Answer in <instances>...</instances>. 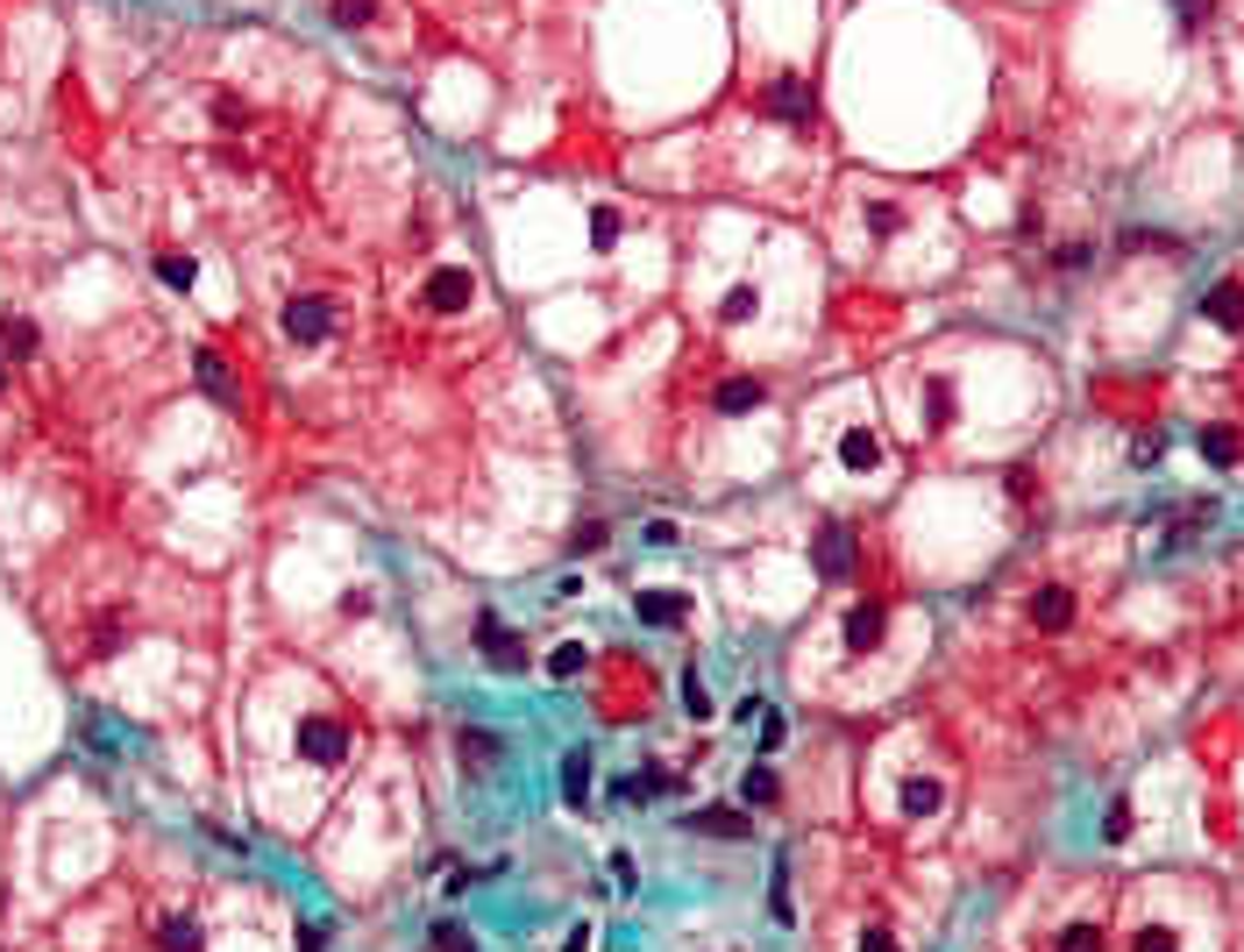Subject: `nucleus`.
I'll use <instances>...</instances> for the list:
<instances>
[{
  "label": "nucleus",
  "instance_id": "nucleus-19",
  "mask_svg": "<svg viewBox=\"0 0 1244 952\" xmlns=\"http://www.w3.org/2000/svg\"><path fill=\"white\" fill-rule=\"evenodd\" d=\"M1053 952H1102V925H1067Z\"/></svg>",
  "mask_w": 1244,
  "mask_h": 952
},
{
  "label": "nucleus",
  "instance_id": "nucleus-15",
  "mask_svg": "<svg viewBox=\"0 0 1244 952\" xmlns=\"http://www.w3.org/2000/svg\"><path fill=\"white\" fill-rule=\"evenodd\" d=\"M754 405H761L754 377H726V384H718V413H754Z\"/></svg>",
  "mask_w": 1244,
  "mask_h": 952
},
{
  "label": "nucleus",
  "instance_id": "nucleus-32",
  "mask_svg": "<svg viewBox=\"0 0 1244 952\" xmlns=\"http://www.w3.org/2000/svg\"><path fill=\"white\" fill-rule=\"evenodd\" d=\"M1131 832V804H1109V825H1102V839H1123Z\"/></svg>",
  "mask_w": 1244,
  "mask_h": 952
},
{
  "label": "nucleus",
  "instance_id": "nucleus-33",
  "mask_svg": "<svg viewBox=\"0 0 1244 952\" xmlns=\"http://www.w3.org/2000/svg\"><path fill=\"white\" fill-rule=\"evenodd\" d=\"M861 952H896V939H889L882 925H867V931H861Z\"/></svg>",
  "mask_w": 1244,
  "mask_h": 952
},
{
  "label": "nucleus",
  "instance_id": "nucleus-18",
  "mask_svg": "<svg viewBox=\"0 0 1244 952\" xmlns=\"http://www.w3.org/2000/svg\"><path fill=\"white\" fill-rule=\"evenodd\" d=\"M8 356H36V327L29 321H0V362Z\"/></svg>",
  "mask_w": 1244,
  "mask_h": 952
},
{
  "label": "nucleus",
  "instance_id": "nucleus-14",
  "mask_svg": "<svg viewBox=\"0 0 1244 952\" xmlns=\"http://www.w3.org/2000/svg\"><path fill=\"white\" fill-rule=\"evenodd\" d=\"M946 804V789H939L932 775H918V782H904V818H932V810Z\"/></svg>",
  "mask_w": 1244,
  "mask_h": 952
},
{
  "label": "nucleus",
  "instance_id": "nucleus-17",
  "mask_svg": "<svg viewBox=\"0 0 1244 952\" xmlns=\"http://www.w3.org/2000/svg\"><path fill=\"white\" fill-rule=\"evenodd\" d=\"M562 796H569V804L591 796V753H569V761H562Z\"/></svg>",
  "mask_w": 1244,
  "mask_h": 952
},
{
  "label": "nucleus",
  "instance_id": "nucleus-2",
  "mask_svg": "<svg viewBox=\"0 0 1244 952\" xmlns=\"http://www.w3.org/2000/svg\"><path fill=\"white\" fill-rule=\"evenodd\" d=\"M477 654H484L491 661V669H505V675H519V669H527V647H519V632L513 626H505V618H477Z\"/></svg>",
  "mask_w": 1244,
  "mask_h": 952
},
{
  "label": "nucleus",
  "instance_id": "nucleus-5",
  "mask_svg": "<svg viewBox=\"0 0 1244 952\" xmlns=\"http://www.w3.org/2000/svg\"><path fill=\"white\" fill-rule=\"evenodd\" d=\"M284 335L292 341H327L335 335V306H327V299H292V306H284Z\"/></svg>",
  "mask_w": 1244,
  "mask_h": 952
},
{
  "label": "nucleus",
  "instance_id": "nucleus-21",
  "mask_svg": "<svg viewBox=\"0 0 1244 952\" xmlns=\"http://www.w3.org/2000/svg\"><path fill=\"white\" fill-rule=\"evenodd\" d=\"M953 419V384H932L924 391V427H946Z\"/></svg>",
  "mask_w": 1244,
  "mask_h": 952
},
{
  "label": "nucleus",
  "instance_id": "nucleus-25",
  "mask_svg": "<svg viewBox=\"0 0 1244 952\" xmlns=\"http://www.w3.org/2000/svg\"><path fill=\"white\" fill-rule=\"evenodd\" d=\"M612 242H619V214L597 206V214H591V249H612Z\"/></svg>",
  "mask_w": 1244,
  "mask_h": 952
},
{
  "label": "nucleus",
  "instance_id": "nucleus-30",
  "mask_svg": "<svg viewBox=\"0 0 1244 952\" xmlns=\"http://www.w3.org/2000/svg\"><path fill=\"white\" fill-rule=\"evenodd\" d=\"M434 945H441V952H477L470 939H462V925H441V931H434Z\"/></svg>",
  "mask_w": 1244,
  "mask_h": 952
},
{
  "label": "nucleus",
  "instance_id": "nucleus-29",
  "mask_svg": "<svg viewBox=\"0 0 1244 952\" xmlns=\"http://www.w3.org/2000/svg\"><path fill=\"white\" fill-rule=\"evenodd\" d=\"M769 796H775V775H769V768H754V775H747V804H769Z\"/></svg>",
  "mask_w": 1244,
  "mask_h": 952
},
{
  "label": "nucleus",
  "instance_id": "nucleus-10",
  "mask_svg": "<svg viewBox=\"0 0 1244 952\" xmlns=\"http://www.w3.org/2000/svg\"><path fill=\"white\" fill-rule=\"evenodd\" d=\"M192 377H200L206 391H214L221 405H235V377H228V356H214V349H200L192 356Z\"/></svg>",
  "mask_w": 1244,
  "mask_h": 952
},
{
  "label": "nucleus",
  "instance_id": "nucleus-34",
  "mask_svg": "<svg viewBox=\"0 0 1244 952\" xmlns=\"http://www.w3.org/2000/svg\"><path fill=\"white\" fill-rule=\"evenodd\" d=\"M1180 8V29H1202V14H1209V0H1174Z\"/></svg>",
  "mask_w": 1244,
  "mask_h": 952
},
{
  "label": "nucleus",
  "instance_id": "nucleus-6",
  "mask_svg": "<svg viewBox=\"0 0 1244 952\" xmlns=\"http://www.w3.org/2000/svg\"><path fill=\"white\" fill-rule=\"evenodd\" d=\"M761 108H769V114H783V121H804V114H811V86H804L797 71H783V79H769Z\"/></svg>",
  "mask_w": 1244,
  "mask_h": 952
},
{
  "label": "nucleus",
  "instance_id": "nucleus-9",
  "mask_svg": "<svg viewBox=\"0 0 1244 952\" xmlns=\"http://www.w3.org/2000/svg\"><path fill=\"white\" fill-rule=\"evenodd\" d=\"M839 462H847L853 477H867V470H875V462H882L875 427H847V434H839Z\"/></svg>",
  "mask_w": 1244,
  "mask_h": 952
},
{
  "label": "nucleus",
  "instance_id": "nucleus-31",
  "mask_svg": "<svg viewBox=\"0 0 1244 952\" xmlns=\"http://www.w3.org/2000/svg\"><path fill=\"white\" fill-rule=\"evenodd\" d=\"M548 669H554V675H576V669H583V647H554Z\"/></svg>",
  "mask_w": 1244,
  "mask_h": 952
},
{
  "label": "nucleus",
  "instance_id": "nucleus-13",
  "mask_svg": "<svg viewBox=\"0 0 1244 952\" xmlns=\"http://www.w3.org/2000/svg\"><path fill=\"white\" fill-rule=\"evenodd\" d=\"M754 313H761V292H754V284H732V292L718 299V321H726V327H747Z\"/></svg>",
  "mask_w": 1244,
  "mask_h": 952
},
{
  "label": "nucleus",
  "instance_id": "nucleus-28",
  "mask_svg": "<svg viewBox=\"0 0 1244 952\" xmlns=\"http://www.w3.org/2000/svg\"><path fill=\"white\" fill-rule=\"evenodd\" d=\"M462 753H470V768H484V761H498V739H484V732H462Z\"/></svg>",
  "mask_w": 1244,
  "mask_h": 952
},
{
  "label": "nucleus",
  "instance_id": "nucleus-22",
  "mask_svg": "<svg viewBox=\"0 0 1244 952\" xmlns=\"http://www.w3.org/2000/svg\"><path fill=\"white\" fill-rule=\"evenodd\" d=\"M157 278L171 284V292H192V256H157Z\"/></svg>",
  "mask_w": 1244,
  "mask_h": 952
},
{
  "label": "nucleus",
  "instance_id": "nucleus-36",
  "mask_svg": "<svg viewBox=\"0 0 1244 952\" xmlns=\"http://www.w3.org/2000/svg\"><path fill=\"white\" fill-rule=\"evenodd\" d=\"M0 384H8V362H0Z\"/></svg>",
  "mask_w": 1244,
  "mask_h": 952
},
{
  "label": "nucleus",
  "instance_id": "nucleus-23",
  "mask_svg": "<svg viewBox=\"0 0 1244 952\" xmlns=\"http://www.w3.org/2000/svg\"><path fill=\"white\" fill-rule=\"evenodd\" d=\"M378 0H335V29H370Z\"/></svg>",
  "mask_w": 1244,
  "mask_h": 952
},
{
  "label": "nucleus",
  "instance_id": "nucleus-4",
  "mask_svg": "<svg viewBox=\"0 0 1244 952\" xmlns=\"http://www.w3.org/2000/svg\"><path fill=\"white\" fill-rule=\"evenodd\" d=\"M811 562H818V576L847 583V576H853V526H818V540H811Z\"/></svg>",
  "mask_w": 1244,
  "mask_h": 952
},
{
  "label": "nucleus",
  "instance_id": "nucleus-8",
  "mask_svg": "<svg viewBox=\"0 0 1244 952\" xmlns=\"http://www.w3.org/2000/svg\"><path fill=\"white\" fill-rule=\"evenodd\" d=\"M427 306L434 313H462V306H470V270H434V278H427Z\"/></svg>",
  "mask_w": 1244,
  "mask_h": 952
},
{
  "label": "nucleus",
  "instance_id": "nucleus-1",
  "mask_svg": "<svg viewBox=\"0 0 1244 952\" xmlns=\"http://www.w3.org/2000/svg\"><path fill=\"white\" fill-rule=\"evenodd\" d=\"M299 761H306V768H341V761H349V725L321 718V712L299 718Z\"/></svg>",
  "mask_w": 1244,
  "mask_h": 952
},
{
  "label": "nucleus",
  "instance_id": "nucleus-20",
  "mask_svg": "<svg viewBox=\"0 0 1244 952\" xmlns=\"http://www.w3.org/2000/svg\"><path fill=\"white\" fill-rule=\"evenodd\" d=\"M904 206H896V200H867V228H875V235H896V228H904Z\"/></svg>",
  "mask_w": 1244,
  "mask_h": 952
},
{
  "label": "nucleus",
  "instance_id": "nucleus-11",
  "mask_svg": "<svg viewBox=\"0 0 1244 952\" xmlns=\"http://www.w3.org/2000/svg\"><path fill=\"white\" fill-rule=\"evenodd\" d=\"M1202 313L1217 327H1244V284H1217V292L1202 299Z\"/></svg>",
  "mask_w": 1244,
  "mask_h": 952
},
{
  "label": "nucleus",
  "instance_id": "nucleus-7",
  "mask_svg": "<svg viewBox=\"0 0 1244 952\" xmlns=\"http://www.w3.org/2000/svg\"><path fill=\"white\" fill-rule=\"evenodd\" d=\"M1031 618H1039L1045 632H1067L1074 626V591H1067V583H1045V591L1031 597Z\"/></svg>",
  "mask_w": 1244,
  "mask_h": 952
},
{
  "label": "nucleus",
  "instance_id": "nucleus-3",
  "mask_svg": "<svg viewBox=\"0 0 1244 952\" xmlns=\"http://www.w3.org/2000/svg\"><path fill=\"white\" fill-rule=\"evenodd\" d=\"M882 632H889V604H882V597H861V604L847 612V626H839V640H847V654H875Z\"/></svg>",
  "mask_w": 1244,
  "mask_h": 952
},
{
  "label": "nucleus",
  "instance_id": "nucleus-24",
  "mask_svg": "<svg viewBox=\"0 0 1244 952\" xmlns=\"http://www.w3.org/2000/svg\"><path fill=\"white\" fill-rule=\"evenodd\" d=\"M1131 952H1180V939H1174L1166 925H1145V931L1131 939Z\"/></svg>",
  "mask_w": 1244,
  "mask_h": 952
},
{
  "label": "nucleus",
  "instance_id": "nucleus-35",
  "mask_svg": "<svg viewBox=\"0 0 1244 952\" xmlns=\"http://www.w3.org/2000/svg\"><path fill=\"white\" fill-rule=\"evenodd\" d=\"M327 945V925H306V939H299V952H321Z\"/></svg>",
  "mask_w": 1244,
  "mask_h": 952
},
{
  "label": "nucleus",
  "instance_id": "nucleus-27",
  "mask_svg": "<svg viewBox=\"0 0 1244 952\" xmlns=\"http://www.w3.org/2000/svg\"><path fill=\"white\" fill-rule=\"evenodd\" d=\"M640 618H669V626H676V618H683V597H640Z\"/></svg>",
  "mask_w": 1244,
  "mask_h": 952
},
{
  "label": "nucleus",
  "instance_id": "nucleus-16",
  "mask_svg": "<svg viewBox=\"0 0 1244 952\" xmlns=\"http://www.w3.org/2000/svg\"><path fill=\"white\" fill-rule=\"evenodd\" d=\"M697 832H726V839H747V818H740V810H726V804H711V810H697Z\"/></svg>",
  "mask_w": 1244,
  "mask_h": 952
},
{
  "label": "nucleus",
  "instance_id": "nucleus-26",
  "mask_svg": "<svg viewBox=\"0 0 1244 952\" xmlns=\"http://www.w3.org/2000/svg\"><path fill=\"white\" fill-rule=\"evenodd\" d=\"M1202 456H1209V462H1237V434L1209 427V434H1202Z\"/></svg>",
  "mask_w": 1244,
  "mask_h": 952
},
{
  "label": "nucleus",
  "instance_id": "nucleus-12",
  "mask_svg": "<svg viewBox=\"0 0 1244 952\" xmlns=\"http://www.w3.org/2000/svg\"><path fill=\"white\" fill-rule=\"evenodd\" d=\"M157 952H200V917H164V925H157Z\"/></svg>",
  "mask_w": 1244,
  "mask_h": 952
}]
</instances>
